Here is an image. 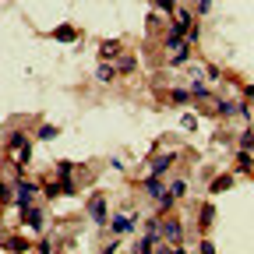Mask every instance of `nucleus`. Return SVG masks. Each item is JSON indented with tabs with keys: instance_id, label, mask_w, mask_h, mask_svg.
<instances>
[{
	"instance_id": "obj_3",
	"label": "nucleus",
	"mask_w": 254,
	"mask_h": 254,
	"mask_svg": "<svg viewBox=\"0 0 254 254\" xmlns=\"http://www.w3.org/2000/svg\"><path fill=\"white\" fill-rule=\"evenodd\" d=\"M39 194V187L32 184V180H25V177H18L14 180V201H18V208H25V205H32V198Z\"/></svg>"
},
{
	"instance_id": "obj_28",
	"label": "nucleus",
	"mask_w": 254,
	"mask_h": 254,
	"mask_svg": "<svg viewBox=\"0 0 254 254\" xmlns=\"http://www.w3.org/2000/svg\"><path fill=\"white\" fill-rule=\"evenodd\" d=\"M14 198V184H0V201H11Z\"/></svg>"
},
{
	"instance_id": "obj_21",
	"label": "nucleus",
	"mask_w": 254,
	"mask_h": 254,
	"mask_svg": "<svg viewBox=\"0 0 254 254\" xmlns=\"http://www.w3.org/2000/svg\"><path fill=\"white\" fill-rule=\"evenodd\" d=\"M21 145H28V134H25V131H14V134L7 138V152H18Z\"/></svg>"
},
{
	"instance_id": "obj_16",
	"label": "nucleus",
	"mask_w": 254,
	"mask_h": 254,
	"mask_svg": "<svg viewBox=\"0 0 254 254\" xmlns=\"http://www.w3.org/2000/svg\"><path fill=\"white\" fill-rule=\"evenodd\" d=\"M117 71H120V74H134V71H138V57H134V53H127V57H120V64H117Z\"/></svg>"
},
{
	"instance_id": "obj_7",
	"label": "nucleus",
	"mask_w": 254,
	"mask_h": 254,
	"mask_svg": "<svg viewBox=\"0 0 254 254\" xmlns=\"http://www.w3.org/2000/svg\"><path fill=\"white\" fill-rule=\"evenodd\" d=\"M134 219H138V212H134V215H113V219H110V230H113V233H131V230H134Z\"/></svg>"
},
{
	"instance_id": "obj_1",
	"label": "nucleus",
	"mask_w": 254,
	"mask_h": 254,
	"mask_svg": "<svg viewBox=\"0 0 254 254\" xmlns=\"http://www.w3.org/2000/svg\"><path fill=\"white\" fill-rule=\"evenodd\" d=\"M85 212H88V219L95 222V226H106V222H110V205H106V194H92V198H88V205H85Z\"/></svg>"
},
{
	"instance_id": "obj_8",
	"label": "nucleus",
	"mask_w": 254,
	"mask_h": 254,
	"mask_svg": "<svg viewBox=\"0 0 254 254\" xmlns=\"http://www.w3.org/2000/svg\"><path fill=\"white\" fill-rule=\"evenodd\" d=\"M117 74H120V71L113 67L110 60H99V67H95V81H103V85H110V81H113Z\"/></svg>"
},
{
	"instance_id": "obj_26",
	"label": "nucleus",
	"mask_w": 254,
	"mask_h": 254,
	"mask_svg": "<svg viewBox=\"0 0 254 254\" xmlns=\"http://www.w3.org/2000/svg\"><path fill=\"white\" fill-rule=\"evenodd\" d=\"M170 190H173L177 198H184V194H187V180H184V177H180V180H173V184H170Z\"/></svg>"
},
{
	"instance_id": "obj_27",
	"label": "nucleus",
	"mask_w": 254,
	"mask_h": 254,
	"mask_svg": "<svg viewBox=\"0 0 254 254\" xmlns=\"http://www.w3.org/2000/svg\"><path fill=\"white\" fill-rule=\"evenodd\" d=\"M74 190H78V187H74L71 177H60V194H74Z\"/></svg>"
},
{
	"instance_id": "obj_22",
	"label": "nucleus",
	"mask_w": 254,
	"mask_h": 254,
	"mask_svg": "<svg viewBox=\"0 0 254 254\" xmlns=\"http://www.w3.org/2000/svg\"><path fill=\"white\" fill-rule=\"evenodd\" d=\"M190 60V46H180L173 57H170V67H180V64H187Z\"/></svg>"
},
{
	"instance_id": "obj_20",
	"label": "nucleus",
	"mask_w": 254,
	"mask_h": 254,
	"mask_svg": "<svg viewBox=\"0 0 254 254\" xmlns=\"http://www.w3.org/2000/svg\"><path fill=\"white\" fill-rule=\"evenodd\" d=\"M212 219H215V205L205 201V205L198 208V222H201V226H212Z\"/></svg>"
},
{
	"instance_id": "obj_15",
	"label": "nucleus",
	"mask_w": 254,
	"mask_h": 254,
	"mask_svg": "<svg viewBox=\"0 0 254 254\" xmlns=\"http://www.w3.org/2000/svg\"><path fill=\"white\" fill-rule=\"evenodd\" d=\"M113 57H120V43L117 39H106L99 46V60H113Z\"/></svg>"
},
{
	"instance_id": "obj_29",
	"label": "nucleus",
	"mask_w": 254,
	"mask_h": 254,
	"mask_svg": "<svg viewBox=\"0 0 254 254\" xmlns=\"http://www.w3.org/2000/svg\"><path fill=\"white\" fill-rule=\"evenodd\" d=\"M254 145V131H251V127H247V131L240 134V148H251Z\"/></svg>"
},
{
	"instance_id": "obj_5",
	"label": "nucleus",
	"mask_w": 254,
	"mask_h": 254,
	"mask_svg": "<svg viewBox=\"0 0 254 254\" xmlns=\"http://www.w3.org/2000/svg\"><path fill=\"white\" fill-rule=\"evenodd\" d=\"M21 212V222H25V226L28 230H43V208H36V205H25V208H18Z\"/></svg>"
},
{
	"instance_id": "obj_2",
	"label": "nucleus",
	"mask_w": 254,
	"mask_h": 254,
	"mask_svg": "<svg viewBox=\"0 0 254 254\" xmlns=\"http://www.w3.org/2000/svg\"><path fill=\"white\" fill-rule=\"evenodd\" d=\"M159 237L170 240V247H180V240H184L180 219H177V215H163V222H159Z\"/></svg>"
},
{
	"instance_id": "obj_35",
	"label": "nucleus",
	"mask_w": 254,
	"mask_h": 254,
	"mask_svg": "<svg viewBox=\"0 0 254 254\" xmlns=\"http://www.w3.org/2000/svg\"><path fill=\"white\" fill-rule=\"evenodd\" d=\"M244 103H254V85H247V88H244Z\"/></svg>"
},
{
	"instance_id": "obj_11",
	"label": "nucleus",
	"mask_w": 254,
	"mask_h": 254,
	"mask_svg": "<svg viewBox=\"0 0 254 254\" xmlns=\"http://www.w3.org/2000/svg\"><path fill=\"white\" fill-rule=\"evenodd\" d=\"M53 39H57V43H74V39H78V28H74V25H57V28H53Z\"/></svg>"
},
{
	"instance_id": "obj_34",
	"label": "nucleus",
	"mask_w": 254,
	"mask_h": 254,
	"mask_svg": "<svg viewBox=\"0 0 254 254\" xmlns=\"http://www.w3.org/2000/svg\"><path fill=\"white\" fill-rule=\"evenodd\" d=\"M36 251H43V254H50V251H53V244H50V240H39V244H36Z\"/></svg>"
},
{
	"instance_id": "obj_25",
	"label": "nucleus",
	"mask_w": 254,
	"mask_h": 254,
	"mask_svg": "<svg viewBox=\"0 0 254 254\" xmlns=\"http://www.w3.org/2000/svg\"><path fill=\"white\" fill-rule=\"evenodd\" d=\"M155 7H159V14H173L177 11V0H155Z\"/></svg>"
},
{
	"instance_id": "obj_13",
	"label": "nucleus",
	"mask_w": 254,
	"mask_h": 254,
	"mask_svg": "<svg viewBox=\"0 0 254 254\" xmlns=\"http://www.w3.org/2000/svg\"><path fill=\"white\" fill-rule=\"evenodd\" d=\"M237 170H240V173H254V155H251V148H240V152H237Z\"/></svg>"
},
{
	"instance_id": "obj_6",
	"label": "nucleus",
	"mask_w": 254,
	"mask_h": 254,
	"mask_svg": "<svg viewBox=\"0 0 254 254\" xmlns=\"http://www.w3.org/2000/svg\"><path fill=\"white\" fill-rule=\"evenodd\" d=\"M190 25H194V11H190V7H177V11H173V32H180V36H184Z\"/></svg>"
},
{
	"instance_id": "obj_9",
	"label": "nucleus",
	"mask_w": 254,
	"mask_h": 254,
	"mask_svg": "<svg viewBox=\"0 0 254 254\" xmlns=\"http://www.w3.org/2000/svg\"><path fill=\"white\" fill-rule=\"evenodd\" d=\"M166 99H170V106H187L194 95H190V88H170L166 92Z\"/></svg>"
},
{
	"instance_id": "obj_19",
	"label": "nucleus",
	"mask_w": 254,
	"mask_h": 254,
	"mask_svg": "<svg viewBox=\"0 0 254 254\" xmlns=\"http://www.w3.org/2000/svg\"><path fill=\"white\" fill-rule=\"evenodd\" d=\"M57 134H60V127H57V124H39V131H36L39 141H53Z\"/></svg>"
},
{
	"instance_id": "obj_31",
	"label": "nucleus",
	"mask_w": 254,
	"mask_h": 254,
	"mask_svg": "<svg viewBox=\"0 0 254 254\" xmlns=\"http://www.w3.org/2000/svg\"><path fill=\"white\" fill-rule=\"evenodd\" d=\"M184 131H198V120H194V113H187V117H184Z\"/></svg>"
},
{
	"instance_id": "obj_24",
	"label": "nucleus",
	"mask_w": 254,
	"mask_h": 254,
	"mask_svg": "<svg viewBox=\"0 0 254 254\" xmlns=\"http://www.w3.org/2000/svg\"><path fill=\"white\" fill-rule=\"evenodd\" d=\"M28 159H32V141H28V145H21V148L14 152V163H18V166H25Z\"/></svg>"
},
{
	"instance_id": "obj_14",
	"label": "nucleus",
	"mask_w": 254,
	"mask_h": 254,
	"mask_svg": "<svg viewBox=\"0 0 254 254\" xmlns=\"http://www.w3.org/2000/svg\"><path fill=\"white\" fill-rule=\"evenodd\" d=\"M173 205H177V194L166 187V194L159 198V212H155V215H170V212H173Z\"/></svg>"
},
{
	"instance_id": "obj_10",
	"label": "nucleus",
	"mask_w": 254,
	"mask_h": 254,
	"mask_svg": "<svg viewBox=\"0 0 254 254\" xmlns=\"http://www.w3.org/2000/svg\"><path fill=\"white\" fill-rule=\"evenodd\" d=\"M177 163V155L173 152H166V155H159V159H152V173H159V177H163V173H170V166Z\"/></svg>"
},
{
	"instance_id": "obj_4",
	"label": "nucleus",
	"mask_w": 254,
	"mask_h": 254,
	"mask_svg": "<svg viewBox=\"0 0 254 254\" xmlns=\"http://www.w3.org/2000/svg\"><path fill=\"white\" fill-rule=\"evenodd\" d=\"M141 190H145L148 198H155V201H159V198L166 194V184H163V177H159V173H148V177L141 180Z\"/></svg>"
},
{
	"instance_id": "obj_23",
	"label": "nucleus",
	"mask_w": 254,
	"mask_h": 254,
	"mask_svg": "<svg viewBox=\"0 0 254 254\" xmlns=\"http://www.w3.org/2000/svg\"><path fill=\"white\" fill-rule=\"evenodd\" d=\"M190 95H194L198 103H205V99H212V92H208V85H201V81H194L190 85Z\"/></svg>"
},
{
	"instance_id": "obj_12",
	"label": "nucleus",
	"mask_w": 254,
	"mask_h": 254,
	"mask_svg": "<svg viewBox=\"0 0 254 254\" xmlns=\"http://www.w3.org/2000/svg\"><path fill=\"white\" fill-rule=\"evenodd\" d=\"M230 187H233V173H219V177L208 184L212 194H222V190H230Z\"/></svg>"
},
{
	"instance_id": "obj_18",
	"label": "nucleus",
	"mask_w": 254,
	"mask_h": 254,
	"mask_svg": "<svg viewBox=\"0 0 254 254\" xmlns=\"http://www.w3.org/2000/svg\"><path fill=\"white\" fill-rule=\"evenodd\" d=\"M4 251H32V240H25V237H11V240H4L0 244Z\"/></svg>"
},
{
	"instance_id": "obj_17",
	"label": "nucleus",
	"mask_w": 254,
	"mask_h": 254,
	"mask_svg": "<svg viewBox=\"0 0 254 254\" xmlns=\"http://www.w3.org/2000/svg\"><path fill=\"white\" fill-rule=\"evenodd\" d=\"M215 113H219V117H230V113H240V103H233V99H215Z\"/></svg>"
},
{
	"instance_id": "obj_33",
	"label": "nucleus",
	"mask_w": 254,
	"mask_h": 254,
	"mask_svg": "<svg viewBox=\"0 0 254 254\" xmlns=\"http://www.w3.org/2000/svg\"><path fill=\"white\" fill-rule=\"evenodd\" d=\"M208 11H212V0H198V11L194 14H208Z\"/></svg>"
},
{
	"instance_id": "obj_32",
	"label": "nucleus",
	"mask_w": 254,
	"mask_h": 254,
	"mask_svg": "<svg viewBox=\"0 0 254 254\" xmlns=\"http://www.w3.org/2000/svg\"><path fill=\"white\" fill-rule=\"evenodd\" d=\"M198 251H201V254H215V244H212V240H201Z\"/></svg>"
},
{
	"instance_id": "obj_30",
	"label": "nucleus",
	"mask_w": 254,
	"mask_h": 254,
	"mask_svg": "<svg viewBox=\"0 0 254 254\" xmlns=\"http://www.w3.org/2000/svg\"><path fill=\"white\" fill-rule=\"evenodd\" d=\"M71 170H74V166L67 163V159H60V163H57V173H60V177H71Z\"/></svg>"
}]
</instances>
